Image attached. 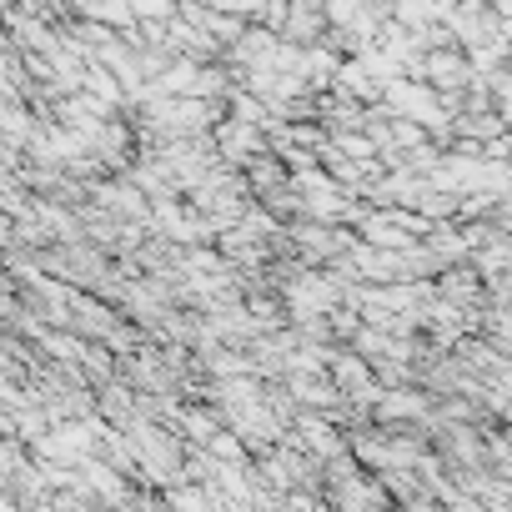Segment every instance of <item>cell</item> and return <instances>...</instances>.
Segmentation results:
<instances>
[{"mask_svg":"<svg viewBox=\"0 0 512 512\" xmlns=\"http://www.w3.org/2000/svg\"><path fill=\"white\" fill-rule=\"evenodd\" d=\"M377 417H382V422H417V417H427V397L392 387V392L377 397Z\"/></svg>","mask_w":512,"mask_h":512,"instance_id":"7a4b0ae2","label":"cell"},{"mask_svg":"<svg viewBox=\"0 0 512 512\" xmlns=\"http://www.w3.org/2000/svg\"><path fill=\"white\" fill-rule=\"evenodd\" d=\"M206 452H211L216 462H246V437H241V432H226V427H221V432H216V437L206 442Z\"/></svg>","mask_w":512,"mask_h":512,"instance_id":"5b68a950","label":"cell"},{"mask_svg":"<svg viewBox=\"0 0 512 512\" xmlns=\"http://www.w3.org/2000/svg\"><path fill=\"white\" fill-rule=\"evenodd\" d=\"M131 11H136L141 26H171V21L181 16L176 0H131Z\"/></svg>","mask_w":512,"mask_h":512,"instance_id":"277c9868","label":"cell"},{"mask_svg":"<svg viewBox=\"0 0 512 512\" xmlns=\"http://www.w3.org/2000/svg\"><path fill=\"white\" fill-rule=\"evenodd\" d=\"M216 146H221V156L236 166V161H256L267 151V141H262V126H251V121H226V126H216Z\"/></svg>","mask_w":512,"mask_h":512,"instance_id":"6da1fadb","label":"cell"},{"mask_svg":"<svg viewBox=\"0 0 512 512\" xmlns=\"http://www.w3.org/2000/svg\"><path fill=\"white\" fill-rule=\"evenodd\" d=\"M487 6H497V0H487Z\"/></svg>","mask_w":512,"mask_h":512,"instance_id":"8992f818","label":"cell"},{"mask_svg":"<svg viewBox=\"0 0 512 512\" xmlns=\"http://www.w3.org/2000/svg\"><path fill=\"white\" fill-rule=\"evenodd\" d=\"M176 427H181L191 442H201V447H206V442L221 432V417H216L211 407H181V412H176Z\"/></svg>","mask_w":512,"mask_h":512,"instance_id":"3957f363","label":"cell"}]
</instances>
